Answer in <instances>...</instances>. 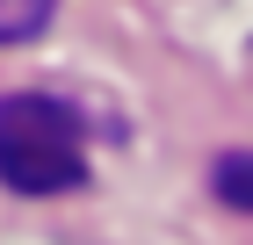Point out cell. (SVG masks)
<instances>
[{
	"mask_svg": "<svg viewBox=\"0 0 253 245\" xmlns=\"http://www.w3.org/2000/svg\"><path fill=\"white\" fill-rule=\"evenodd\" d=\"M210 195L224 209H246L253 216V151H224V159H217L210 166Z\"/></svg>",
	"mask_w": 253,
	"mask_h": 245,
	"instance_id": "2",
	"label": "cell"
},
{
	"mask_svg": "<svg viewBox=\"0 0 253 245\" xmlns=\"http://www.w3.org/2000/svg\"><path fill=\"white\" fill-rule=\"evenodd\" d=\"M58 15V0H0V43H37Z\"/></svg>",
	"mask_w": 253,
	"mask_h": 245,
	"instance_id": "3",
	"label": "cell"
},
{
	"mask_svg": "<svg viewBox=\"0 0 253 245\" xmlns=\"http://www.w3.org/2000/svg\"><path fill=\"white\" fill-rule=\"evenodd\" d=\"M0 180L15 195H73L87 180V123L51 94L0 101Z\"/></svg>",
	"mask_w": 253,
	"mask_h": 245,
	"instance_id": "1",
	"label": "cell"
}]
</instances>
